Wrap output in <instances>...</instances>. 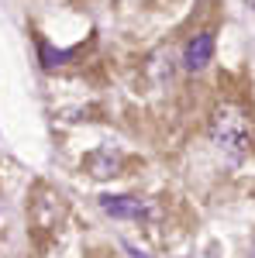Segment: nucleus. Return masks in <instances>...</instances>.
Listing matches in <instances>:
<instances>
[{
	"mask_svg": "<svg viewBox=\"0 0 255 258\" xmlns=\"http://www.w3.org/2000/svg\"><path fill=\"white\" fill-rule=\"evenodd\" d=\"M211 141H214L224 155L245 159L255 148V127H252V120H248V114L238 103H221V107H214V114H211Z\"/></svg>",
	"mask_w": 255,
	"mask_h": 258,
	"instance_id": "nucleus-1",
	"label": "nucleus"
},
{
	"mask_svg": "<svg viewBox=\"0 0 255 258\" xmlns=\"http://www.w3.org/2000/svg\"><path fill=\"white\" fill-rule=\"evenodd\" d=\"M100 210L111 214V217H118V220H145V217L156 214L148 200L124 197V193H121V197H100Z\"/></svg>",
	"mask_w": 255,
	"mask_h": 258,
	"instance_id": "nucleus-2",
	"label": "nucleus"
},
{
	"mask_svg": "<svg viewBox=\"0 0 255 258\" xmlns=\"http://www.w3.org/2000/svg\"><path fill=\"white\" fill-rule=\"evenodd\" d=\"M211 59H214V35L211 31H196L193 38L186 41V48H183V66L190 73H200V69H207Z\"/></svg>",
	"mask_w": 255,
	"mask_h": 258,
	"instance_id": "nucleus-3",
	"label": "nucleus"
},
{
	"mask_svg": "<svg viewBox=\"0 0 255 258\" xmlns=\"http://www.w3.org/2000/svg\"><path fill=\"white\" fill-rule=\"evenodd\" d=\"M86 169H90L97 179L118 176V169H121V152H114L111 145H104V148H97V152H90V155H86Z\"/></svg>",
	"mask_w": 255,
	"mask_h": 258,
	"instance_id": "nucleus-4",
	"label": "nucleus"
},
{
	"mask_svg": "<svg viewBox=\"0 0 255 258\" xmlns=\"http://www.w3.org/2000/svg\"><path fill=\"white\" fill-rule=\"evenodd\" d=\"M248 4H252V7H255V0H248Z\"/></svg>",
	"mask_w": 255,
	"mask_h": 258,
	"instance_id": "nucleus-5",
	"label": "nucleus"
},
{
	"mask_svg": "<svg viewBox=\"0 0 255 258\" xmlns=\"http://www.w3.org/2000/svg\"><path fill=\"white\" fill-rule=\"evenodd\" d=\"M252 258H255V255H252Z\"/></svg>",
	"mask_w": 255,
	"mask_h": 258,
	"instance_id": "nucleus-6",
	"label": "nucleus"
}]
</instances>
